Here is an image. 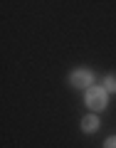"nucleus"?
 Returning a JSON list of instances; mask_svg holds the SVG:
<instances>
[{
	"mask_svg": "<svg viewBox=\"0 0 116 148\" xmlns=\"http://www.w3.org/2000/svg\"><path fill=\"white\" fill-rule=\"evenodd\" d=\"M84 104L91 109V114H99V111H104L106 106H109V94H106L104 86H91V89L84 91Z\"/></svg>",
	"mask_w": 116,
	"mask_h": 148,
	"instance_id": "nucleus-1",
	"label": "nucleus"
},
{
	"mask_svg": "<svg viewBox=\"0 0 116 148\" xmlns=\"http://www.w3.org/2000/svg\"><path fill=\"white\" fill-rule=\"evenodd\" d=\"M106 89V94H116V74H109L104 79V84H101Z\"/></svg>",
	"mask_w": 116,
	"mask_h": 148,
	"instance_id": "nucleus-4",
	"label": "nucleus"
},
{
	"mask_svg": "<svg viewBox=\"0 0 116 148\" xmlns=\"http://www.w3.org/2000/svg\"><path fill=\"white\" fill-rule=\"evenodd\" d=\"M104 148H116V136H109L104 141Z\"/></svg>",
	"mask_w": 116,
	"mask_h": 148,
	"instance_id": "nucleus-5",
	"label": "nucleus"
},
{
	"mask_svg": "<svg viewBox=\"0 0 116 148\" xmlns=\"http://www.w3.org/2000/svg\"><path fill=\"white\" fill-rule=\"evenodd\" d=\"M99 126H101V121H99L96 114H86V116L82 119V131H84V133H96Z\"/></svg>",
	"mask_w": 116,
	"mask_h": 148,
	"instance_id": "nucleus-3",
	"label": "nucleus"
},
{
	"mask_svg": "<svg viewBox=\"0 0 116 148\" xmlns=\"http://www.w3.org/2000/svg\"><path fill=\"white\" fill-rule=\"evenodd\" d=\"M69 86H74V89H91L94 86V72L86 67H79L74 69V72H69Z\"/></svg>",
	"mask_w": 116,
	"mask_h": 148,
	"instance_id": "nucleus-2",
	"label": "nucleus"
}]
</instances>
